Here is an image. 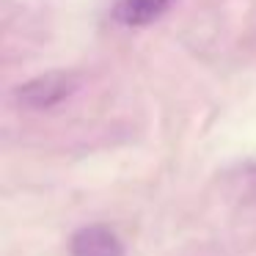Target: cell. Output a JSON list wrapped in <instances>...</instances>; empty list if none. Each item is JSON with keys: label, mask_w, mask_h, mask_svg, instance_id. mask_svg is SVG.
<instances>
[{"label": "cell", "mask_w": 256, "mask_h": 256, "mask_svg": "<svg viewBox=\"0 0 256 256\" xmlns=\"http://www.w3.org/2000/svg\"><path fill=\"white\" fill-rule=\"evenodd\" d=\"M80 88V74L74 72H47L39 78L22 83L14 94L17 102L25 108H52L58 102L69 100Z\"/></svg>", "instance_id": "1"}, {"label": "cell", "mask_w": 256, "mask_h": 256, "mask_svg": "<svg viewBox=\"0 0 256 256\" xmlns=\"http://www.w3.org/2000/svg\"><path fill=\"white\" fill-rule=\"evenodd\" d=\"M72 256H124V245L118 234L105 223H88L78 228L69 242Z\"/></svg>", "instance_id": "2"}, {"label": "cell", "mask_w": 256, "mask_h": 256, "mask_svg": "<svg viewBox=\"0 0 256 256\" xmlns=\"http://www.w3.org/2000/svg\"><path fill=\"white\" fill-rule=\"evenodd\" d=\"M171 6L174 0H118L113 6V20L127 28H138V25L162 17Z\"/></svg>", "instance_id": "3"}]
</instances>
